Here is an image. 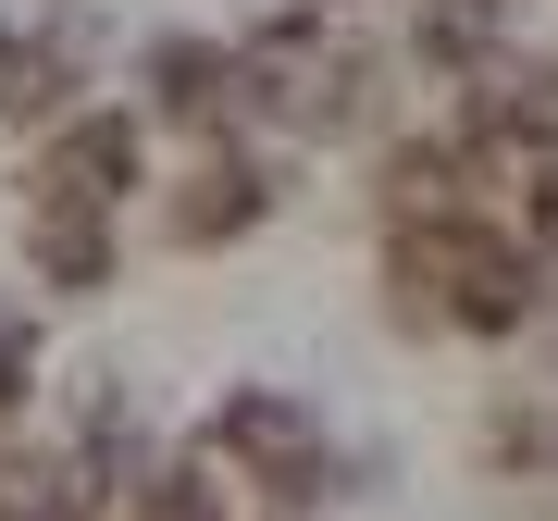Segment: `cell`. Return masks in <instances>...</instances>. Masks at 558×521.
<instances>
[{
  "label": "cell",
  "instance_id": "cell-1",
  "mask_svg": "<svg viewBox=\"0 0 558 521\" xmlns=\"http://www.w3.org/2000/svg\"><path fill=\"white\" fill-rule=\"evenodd\" d=\"M385 112V62L348 50L323 13H286L236 50V124H286V137H360Z\"/></svg>",
  "mask_w": 558,
  "mask_h": 521
},
{
  "label": "cell",
  "instance_id": "cell-2",
  "mask_svg": "<svg viewBox=\"0 0 558 521\" xmlns=\"http://www.w3.org/2000/svg\"><path fill=\"white\" fill-rule=\"evenodd\" d=\"M199 460H211L223 484H248V497H274V509L336 497V447H323V422L286 398V385H223V410H211Z\"/></svg>",
  "mask_w": 558,
  "mask_h": 521
},
{
  "label": "cell",
  "instance_id": "cell-3",
  "mask_svg": "<svg viewBox=\"0 0 558 521\" xmlns=\"http://www.w3.org/2000/svg\"><path fill=\"white\" fill-rule=\"evenodd\" d=\"M149 186V124L137 112H50L25 161V211H124Z\"/></svg>",
  "mask_w": 558,
  "mask_h": 521
},
{
  "label": "cell",
  "instance_id": "cell-4",
  "mask_svg": "<svg viewBox=\"0 0 558 521\" xmlns=\"http://www.w3.org/2000/svg\"><path fill=\"white\" fill-rule=\"evenodd\" d=\"M459 87H472V100H459V137L521 186V161L558 149V62H509V50H497L484 75H459Z\"/></svg>",
  "mask_w": 558,
  "mask_h": 521
},
{
  "label": "cell",
  "instance_id": "cell-5",
  "mask_svg": "<svg viewBox=\"0 0 558 521\" xmlns=\"http://www.w3.org/2000/svg\"><path fill=\"white\" fill-rule=\"evenodd\" d=\"M274 223V161H248V149H199L186 161V186L161 199V237L174 249H236V237H260Z\"/></svg>",
  "mask_w": 558,
  "mask_h": 521
},
{
  "label": "cell",
  "instance_id": "cell-6",
  "mask_svg": "<svg viewBox=\"0 0 558 521\" xmlns=\"http://www.w3.org/2000/svg\"><path fill=\"white\" fill-rule=\"evenodd\" d=\"M484 186H509L497 161H484L472 137H398L373 161V199H385V223H447V211H484Z\"/></svg>",
  "mask_w": 558,
  "mask_h": 521
},
{
  "label": "cell",
  "instance_id": "cell-7",
  "mask_svg": "<svg viewBox=\"0 0 558 521\" xmlns=\"http://www.w3.org/2000/svg\"><path fill=\"white\" fill-rule=\"evenodd\" d=\"M174 137H236V50L223 38H149V112Z\"/></svg>",
  "mask_w": 558,
  "mask_h": 521
},
{
  "label": "cell",
  "instance_id": "cell-8",
  "mask_svg": "<svg viewBox=\"0 0 558 521\" xmlns=\"http://www.w3.org/2000/svg\"><path fill=\"white\" fill-rule=\"evenodd\" d=\"M87 87V25H0V124H50Z\"/></svg>",
  "mask_w": 558,
  "mask_h": 521
},
{
  "label": "cell",
  "instance_id": "cell-9",
  "mask_svg": "<svg viewBox=\"0 0 558 521\" xmlns=\"http://www.w3.org/2000/svg\"><path fill=\"white\" fill-rule=\"evenodd\" d=\"M124 260V223L112 211H25V274L50 286V299H100Z\"/></svg>",
  "mask_w": 558,
  "mask_h": 521
},
{
  "label": "cell",
  "instance_id": "cell-10",
  "mask_svg": "<svg viewBox=\"0 0 558 521\" xmlns=\"http://www.w3.org/2000/svg\"><path fill=\"white\" fill-rule=\"evenodd\" d=\"M0 521H112V497L75 447H0Z\"/></svg>",
  "mask_w": 558,
  "mask_h": 521
},
{
  "label": "cell",
  "instance_id": "cell-11",
  "mask_svg": "<svg viewBox=\"0 0 558 521\" xmlns=\"http://www.w3.org/2000/svg\"><path fill=\"white\" fill-rule=\"evenodd\" d=\"M509 38V0H422L410 13V62H435V75H484Z\"/></svg>",
  "mask_w": 558,
  "mask_h": 521
},
{
  "label": "cell",
  "instance_id": "cell-12",
  "mask_svg": "<svg viewBox=\"0 0 558 521\" xmlns=\"http://www.w3.org/2000/svg\"><path fill=\"white\" fill-rule=\"evenodd\" d=\"M484 460H497L509 484H558V385L497 398V422H484Z\"/></svg>",
  "mask_w": 558,
  "mask_h": 521
},
{
  "label": "cell",
  "instance_id": "cell-13",
  "mask_svg": "<svg viewBox=\"0 0 558 521\" xmlns=\"http://www.w3.org/2000/svg\"><path fill=\"white\" fill-rule=\"evenodd\" d=\"M124 521H236V509H223L211 460H149V484L124 497Z\"/></svg>",
  "mask_w": 558,
  "mask_h": 521
},
{
  "label": "cell",
  "instance_id": "cell-14",
  "mask_svg": "<svg viewBox=\"0 0 558 521\" xmlns=\"http://www.w3.org/2000/svg\"><path fill=\"white\" fill-rule=\"evenodd\" d=\"M509 237L558 274V149H546V161H521V223H509Z\"/></svg>",
  "mask_w": 558,
  "mask_h": 521
},
{
  "label": "cell",
  "instance_id": "cell-15",
  "mask_svg": "<svg viewBox=\"0 0 558 521\" xmlns=\"http://www.w3.org/2000/svg\"><path fill=\"white\" fill-rule=\"evenodd\" d=\"M25 385H38V336H25L13 311H0V422L25 410Z\"/></svg>",
  "mask_w": 558,
  "mask_h": 521
}]
</instances>
